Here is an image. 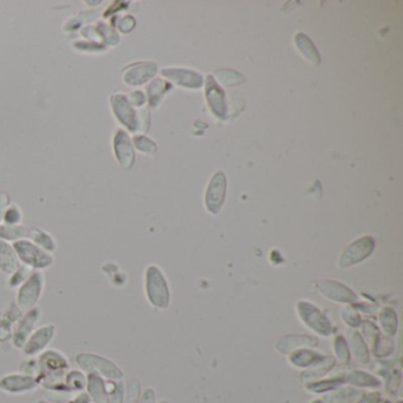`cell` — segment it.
<instances>
[{
    "instance_id": "obj_1",
    "label": "cell",
    "mask_w": 403,
    "mask_h": 403,
    "mask_svg": "<svg viewBox=\"0 0 403 403\" xmlns=\"http://www.w3.org/2000/svg\"><path fill=\"white\" fill-rule=\"evenodd\" d=\"M38 384L55 393H69L64 378L69 371V362L63 353L47 349L38 355Z\"/></svg>"
},
{
    "instance_id": "obj_2",
    "label": "cell",
    "mask_w": 403,
    "mask_h": 403,
    "mask_svg": "<svg viewBox=\"0 0 403 403\" xmlns=\"http://www.w3.org/2000/svg\"><path fill=\"white\" fill-rule=\"evenodd\" d=\"M76 364L85 374H95L110 381H122L124 378L121 368L107 357L93 353L76 355Z\"/></svg>"
},
{
    "instance_id": "obj_3",
    "label": "cell",
    "mask_w": 403,
    "mask_h": 403,
    "mask_svg": "<svg viewBox=\"0 0 403 403\" xmlns=\"http://www.w3.org/2000/svg\"><path fill=\"white\" fill-rule=\"evenodd\" d=\"M144 290L147 294V299L153 307L157 309H167L169 307L171 294L168 283L166 281L162 271L155 265H151L146 270Z\"/></svg>"
},
{
    "instance_id": "obj_4",
    "label": "cell",
    "mask_w": 403,
    "mask_h": 403,
    "mask_svg": "<svg viewBox=\"0 0 403 403\" xmlns=\"http://www.w3.org/2000/svg\"><path fill=\"white\" fill-rule=\"evenodd\" d=\"M21 264L34 271L49 269L54 264V256L34 244L31 240L21 239L12 243Z\"/></svg>"
},
{
    "instance_id": "obj_5",
    "label": "cell",
    "mask_w": 403,
    "mask_h": 403,
    "mask_svg": "<svg viewBox=\"0 0 403 403\" xmlns=\"http://www.w3.org/2000/svg\"><path fill=\"white\" fill-rule=\"evenodd\" d=\"M45 285V278L42 271H34L19 287H18L16 305L23 312L37 307L39 299L42 297Z\"/></svg>"
},
{
    "instance_id": "obj_6",
    "label": "cell",
    "mask_w": 403,
    "mask_h": 403,
    "mask_svg": "<svg viewBox=\"0 0 403 403\" xmlns=\"http://www.w3.org/2000/svg\"><path fill=\"white\" fill-rule=\"evenodd\" d=\"M297 311L303 323L319 336H330L335 331V328L327 315L319 307H316L314 303L301 301L297 303Z\"/></svg>"
},
{
    "instance_id": "obj_7",
    "label": "cell",
    "mask_w": 403,
    "mask_h": 403,
    "mask_svg": "<svg viewBox=\"0 0 403 403\" xmlns=\"http://www.w3.org/2000/svg\"><path fill=\"white\" fill-rule=\"evenodd\" d=\"M110 108L118 122L126 128L127 131L138 133L139 131V110L128 101L124 94L115 93L109 98Z\"/></svg>"
},
{
    "instance_id": "obj_8",
    "label": "cell",
    "mask_w": 403,
    "mask_h": 403,
    "mask_svg": "<svg viewBox=\"0 0 403 403\" xmlns=\"http://www.w3.org/2000/svg\"><path fill=\"white\" fill-rule=\"evenodd\" d=\"M375 240L370 235H364L347 246L340 254L338 265L340 269H349L353 265L360 264L373 253Z\"/></svg>"
},
{
    "instance_id": "obj_9",
    "label": "cell",
    "mask_w": 403,
    "mask_h": 403,
    "mask_svg": "<svg viewBox=\"0 0 403 403\" xmlns=\"http://www.w3.org/2000/svg\"><path fill=\"white\" fill-rule=\"evenodd\" d=\"M227 180L224 172H217L207 186L205 204L210 215H218L226 199Z\"/></svg>"
},
{
    "instance_id": "obj_10",
    "label": "cell",
    "mask_w": 403,
    "mask_h": 403,
    "mask_svg": "<svg viewBox=\"0 0 403 403\" xmlns=\"http://www.w3.org/2000/svg\"><path fill=\"white\" fill-rule=\"evenodd\" d=\"M56 330L57 328L55 324H45L34 329L29 340H26L25 345L21 349L24 355L28 357H36L45 351L51 342L55 340Z\"/></svg>"
},
{
    "instance_id": "obj_11",
    "label": "cell",
    "mask_w": 403,
    "mask_h": 403,
    "mask_svg": "<svg viewBox=\"0 0 403 403\" xmlns=\"http://www.w3.org/2000/svg\"><path fill=\"white\" fill-rule=\"evenodd\" d=\"M113 151L115 159L123 169H131L136 155L131 135L126 129H118L113 138Z\"/></svg>"
},
{
    "instance_id": "obj_12",
    "label": "cell",
    "mask_w": 403,
    "mask_h": 403,
    "mask_svg": "<svg viewBox=\"0 0 403 403\" xmlns=\"http://www.w3.org/2000/svg\"><path fill=\"white\" fill-rule=\"evenodd\" d=\"M157 74V64L155 62H138L124 67L122 80L128 87H140L151 82Z\"/></svg>"
},
{
    "instance_id": "obj_13",
    "label": "cell",
    "mask_w": 403,
    "mask_h": 403,
    "mask_svg": "<svg viewBox=\"0 0 403 403\" xmlns=\"http://www.w3.org/2000/svg\"><path fill=\"white\" fill-rule=\"evenodd\" d=\"M41 309L36 307L31 310L25 311L17 323L14 324L12 332V343L17 349H23L26 340H29L31 334L36 328V324L41 318Z\"/></svg>"
},
{
    "instance_id": "obj_14",
    "label": "cell",
    "mask_w": 403,
    "mask_h": 403,
    "mask_svg": "<svg viewBox=\"0 0 403 403\" xmlns=\"http://www.w3.org/2000/svg\"><path fill=\"white\" fill-rule=\"evenodd\" d=\"M38 384L37 378L30 375L8 374L0 378V391L10 395H23L36 391Z\"/></svg>"
},
{
    "instance_id": "obj_15",
    "label": "cell",
    "mask_w": 403,
    "mask_h": 403,
    "mask_svg": "<svg viewBox=\"0 0 403 403\" xmlns=\"http://www.w3.org/2000/svg\"><path fill=\"white\" fill-rule=\"evenodd\" d=\"M161 75L166 80L173 82L179 87L187 89H200L204 85V77L200 74L188 69L181 67H164L161 70Z\"/></svg>"
},
{
    "instance_id": "obj_16",
    "label": "cell",
    "mask_w": 403,
    "mask_h": 403,
    "mask_svg": "<svg viewBox=\"0 0 403 403\" xmlns=\"http://www.w3.org/2000/svg\"><path fill=\"white\" fill-rule=\"evenodd\" d=\"M205 94H206L207 103H208L212 113H215V116L220 120L226 118V96H225L223 88L219 85L213 76H207L206 82H205Z\"/></svg>"
},
{
    "instance_id": "obj_17",
    "label": "cell",
    "mask_w": 403,
    "mask_h": 403,
    "mask_svg": "<svg viewBox=\"0 0 403 403\" xmlns=\"http://www.w3.org/2000/svg\"><path fill=\"white\" fill-rule=\"evenodd\" d=\"M316 287L325 298L331 299L334 302L353 304L357 301V294L340 281H319Z\"/></svg>"
},
{
    "instance_id": "obj_18",
    "label": "cell",
    "mask_w": 403,
    "mask_h": 403,
    "mask_svg": "<svg viewBox=\"0 0 403 403\" xmlns=\"http://www.w3.org/2000/svg\"><path fill=\"white\" fill-rule=\"evenodd\" d=\"M318 345V340L307 335H286L278 340L277 348L279 353L283 355H290L299 349L315 348Z\"/></svg>"
},
{
    "instance_id": "obj_19",
    "label": "cell",
    "mask_w": 403,
    "mask_h": 403,
    "mask_svg": "<svg viewBox=\"0 0 403 403\" xmlns=\"http://www.w3.org/2000/svg\"><path fill=\"white\" fill-rule=\"evenodd\" d=\"M85 393L94 403H109V395L107 391V380L95 374H87Z\"/></svg>"
},
{
    "instance_id": "obj_20",
    "label": "cell",
    "mask_w": 403,
    "mask_h": 403,
    "mask_svg": "<svg viewBox=\"0 0 403 403\" xmlns=\"http://www.w3.org/2000/svg\"><path fill=\"white\" fill-rule=\"evenodd\" d=\"M21 266L17 253L12 244L0 239V271L5 274H12Z\"/></svg>"
},
{
    "instance_id": "obj_21",
    "label": "cell",
    "mask_w": 403,
    "mask_h": 403,
    "mask_svg": "<svg viewBox=\"0 0 403 403\" xmlns=\"http://www.w3.org/2000/svg\"><path fill=\"white\" fill-rule=\"evenodd\" d=\"M336 366V360L332 356H324L320 361L310 367V369L301 375L302 382H315L320 378L328 374L329 371Z\"/></svg>"
},
{
    "instance_id": "obj_22",
    "label": "cell",
    "mask_w": 403,
    "mask_h": 403,
    "mask_svg": "<svg viewBox=\"0 0 403 403\" xmlns=\"http://www.w3.org/2000/svg\"><path fill=\"white\" fill-rule=\"evenodd\" d=\"M351 353L356 358V361L361 364H367L369 363L370 355L368 347L366 345V340H363L360 332H357L353 329H349L348 330V340Z\"/></svg>"
},
{
    "instance_id": "obj_23",
    "label": "cell",
    "mask_w": 403,
    "mask_h": 403,
    "mask_svg": "<svg viewBox=\"0 0 403 403\" xmlns=\"http://www.w3.org/2000/svg\"><path fill=\"white\" fill-rule=\"evenodd\" d=\"M169 89H171V85L168 82L162 80V78H154L149 82V85H147L146 89V97H147L148 105L151 108H157L161 102L164 100V95L167 94Z\"/></svg>"
},
{
    "instance_id": "obj_24",
    "label": "cell",
    "mask_w": 403,
    "mask_h": 403,
    "mask_svg": "<svg viewBox=\"0 0 403 403\" xmlns=\"http://www.w3.org/2000/svg\"><path fill=\"white\" fill-rule=\"evenodd\" d=\"M294 44L298 49L301 55L307 59V62L314 65H319L320 64V57H319V52L316 49L315 44L312 43L310 38L307 37V34H297L294 37Z\"/></svg>"
},
{
    "instance_id": "obj_25",
    "label": "cell",
    "mask_w": 403,
    "mask_h": 403,
    "mask_svg": "<svg viewBox=\"0 0 403 403\" xmlns=\"http://www.w3.org/2000/svg\"><path fill=\"white\" fill-rule=\"evenodd\" d=\"M324 356L310 349H299L290 353L289 361L296 368H310Z\"/></svg>"
},
{
    "instance_id": "obj_26",
    "label": "cell",
    "mask_w": 403,
    "mask_h": 403,
    "mask_svg": "<svg viewBox=\"0 0 403 403\" xmlns=\"http://www.w3.org/2000/svg\"><path fill=\"white\" fill-rule=\"evenodd\" d=\"M345 383L360 388H380L381 381L362 370H353L345 376Z\"/></svg>"
},
{
    "instance_id": "obj_27",
    "label": "cell",
    "mask_w": 403,
    "mask_h": 403,
    "mask_svg": "<svg viewBox=\"0 0 403 403\" xmlns=\"http://www.w3.org/2000/svg\"><path fill=\"white\" fill-rule=\"evenodd\" d=\"M29 240L51 254L57 250L55 238L41 228H30Z\"/></svg>"
},
{
    "instance_id": "obj_28",
    "label": "cell",
    "mask_w": 403,
    "mask_h": 403,
    "mask_svg": "<svg viewBox=\"0 0 403 403\" xmlns=\"http://www.w3.org/2000/svg\"><path fill=\"white\" fill-rule=\"evenodd\" d=\"M361 396V391L356 388H338L334 393L324 396V403H353Z\"/></svg>"
},
{
    "instance_id": "obj_29",
    "label": "cell",
    "mask_w": 403,
    "mask_h": 403,
    "mask_svg": "<svg viewBox=\"0 0 403 403\" xmlns=\"http://www.w3.org/2000/svg\"><path fill=\"white\" fill-rule=\"evenodd\" d=\"M30 228L29 227L23 226V225H16V226H10V225H0V239L5 240L8 243H14L18 240L29 239Z\"/></svg>"
},
{
    "instance_id": "obj_30",
    "label": "cell",
    "mask_w": 403,
    "mask_h": 403,
    "mask_svg": "<svg viewBox=\"0 0 403 403\" xmlns=\"http://www.w3.org/2000/svg\"><path fill=\"white\" fill-rule=\"evenodd\" d=\"M64 383L69 393H82L87 386V375L80 370H69L64 378Z\"/></svg>"
},
{
    "instance_id": "obj_31",
    "label": "cell",
    "mask_w": 403,
    "mask_h": 403,
    "mask_svg": "<svg viewBox=\"0 0 403 403\" xmlns=\"http://www.w3.org/2000/svg\"><path fill=\"white\" fill-rule=\"evenodd\" d=\"M378 320H380L383 331L386 332L388 336H394L395 334L397 332L399 320H397L396 312L391 307L382 309L378 316Z\"/></svg>"
},
{
    "instance_id": "obj_32",
    "label": "cell",
    "mask_w": 403,
    "mask_h": 403,
    "mask_svg": "<svg viewBox=\"0 0 403 403\" xmlns=\"http://www.w3.org/2000/svg\"><path fill=\"white\" fill-rule=\"evenodd\" d=\"M97 31L100 34L102 43L105 44V47H116L121 42V37L118 34V30L115 29V26L105 21H100L96 25Z\"/></svg>"
},
{
    "instance_id": "obj_33",
    "label": "cell",
    "mask_w": 403,
    "mask_h": 403,
    "mask_svg": "<svg viewBox=\"0 0 403 403\" xmlns=\"http://www.w3.org/2000/svg\"><path fill=\"white\" fill-rule=\"evenodd\" d=\"M345 384V378H334L330 380H322L315 382L307 383V389L311 393L320 394L325 391H336Z\"/></svg>"
},
{
    "instance_id": "obj_34",
    "label": "cell",
    "mask_w": 403,
    "mask_h": 403,
    "mask_svg": "<svg viewBox=\"0 0 403 403\" xmlns=\"http://www.w3.org/2000/svg\"><path fill=\"white\" fill-rule=\"evenodd\" d=\"M98 12L97 11H82V12L76 14L70 21H67L64 26V31H75L85 25V23L95 21Z\"/></svg>"
},
{
    "instance_id": "obj_35",
    "label": "cell",
    "mask_w": 403,
    "mask_h": 403,
    "mask_svg": "<svg viewBox=\"0 0 403 403\" xmlns=\"http://www.w3.org/2000/svg\"><path fill=\"white\" fill-rule=\"evenodd\" d=\"M131 140H133L135 149L141 151L143 154L154 155L157 151V144L146 135H135L134 138H131Z\"/></svg>"
},
{
    "instance_id": "obj_36",
    "label": "cell",
    "mask_w": 403,
    "mask_h": 403,
    "mask_svg": "<svg viewBox=\"0 0 403 403\" xmlns=\"http://www.w3.org/2000/svg\"><path fill=\"white\" fill-rule=\"evenodd\" d=\"M217 78H218L219 82H221L224 85H227V87L241 85L245 80L244 76L238 72H235V70H230V69L218 70L217 72Z\"/></svg>"
},
{
    "instance_id": "obj_37",
    "label": "cell",
    "mask_w": 403,
    "mask_h": 403,
    "mask_svg": "<svg viewBox=\"0 0 403 403\" xmlns=\"http://www.w3.org/2000/svg\"><path fill=\"white\" fill-rule=\"evenodd\" d=\"M334 350L336 353L337 360L343 364H348L350 361L348 342L343 336H337L334 340Z\"/></svg>"
},
{
    "instance_id": "obj_38",
    "label": "cell",
    "mask_w": 403,
    "mask_h": 403,
    "mask_svg": "<svg viewBox=\"0 0 403 403\" xmlns=\"http://www.w3.org/2000/svg\"><path fill=\"white\" fill-rule=\"evenodd\" d=\"M74 49L80 52H87V54H101L103 51L107 50V47L102 43L89 42V41H75L72 43Z\"/></svg>"
},
{
    "instance_id": "obj_39",
    "label": "cell",
    "mask_w": 403,
    "mask_h": 403,
    "mask_svg": "<svg viewBox=\"0 0 403 403\" xmlns=\"http://www.w3.org/2000/svg\"><path fill=\"white\" fill-rule=\"evenodd\" d=\"M31 273H32V270L25 265H21L12 274H10L9 285L13 289L19 287L31 276Z\"/></svg>"
},
{
    "instance_id": "obj_40",
    "label": "cell",
    "mask_w": 403,
    "mask_h": 403,
    "mask_svg": "<svg viewBox=\"0 0 403 403\" xmlns=\"http://www.w3.org/2000/svg\"><path fill=\"white\" fill-rule=\"evenodd\" d=\"M21 220H23V215H21V208L17 205H10L5 210L3 224L16 226V225H21Z\"/></svg>"
},
{
    "instance_id": "obj_41",
    "label": "cell",
    "mask_w": 403,
    "mask_h": 403,
    "mask_svg": "<svg viewBox=\"0 0 403 403\" xmlns=\"http://www.w3.org/2000/svg\"><path fill=\"white\" fill-rule=\"evenodd\" d=\"M394 350V345H393V340L383 337L380 335L378 336L376 343H375L373 351H374L375 356L386 357L391 355V351Z\"/></svg>"
},
{
    "instance_id": "obj_42",
    "label": "cell",
    "mask_w": 403,
    "mask_h": 403,
    "mask_svg": "<svg viewBox=\"0 0 403 403\" xmlns=\"http://www.w3.org/2000/svg\"><path fill=\"white\" fill-rule=\"evenodd\" d=\"M340 316H342L343 322L348 324L349 327L351 329L357 328V327L361 325V317L357 314V311L353 307H350V305H345L342 309Z\"/></svg>"
},
{
    "instance_id": "obj_43",
    "label": "cell",
    "mask_w": 403,
    "mask_h": 403,
    "mask_svg": "<svg viewBox=\"0 0 403 403\" xmlns=\"http://www.w3.org/2000/svg\"><path fill=\"white\" fill-rule=\"evenodd\" d=\"M140 400V382L136 378H131L127 384L126 393L123 403H139Z\"/></svg>"
},
{
    "instance_id": "obj_44",
    "label": "cell",
    "mask_w": 403,
    "mask_h": 403,
    "mask_svg": "<svg viewBox=\"0 0 403 403\" xmlns=\"http://www.w3.org/2000/svg\"><path fill=\"white\" fill-rule=\"evenodd\" d=\"M19 371H21V374L30 375V376L36 378L38 374L37 358L29 357L28 360H24V361L21 362V366H19Z\"/></svg>"
},
{
    "instance_id": "obj_45",
    "label": "cell",
    "mask_w": 403,
    "mask_h": 403,
    "mask_svg": "<svg viewBox=\"0 0 403 403\" xmlns=\"http://www.w3.org/2000/svg\"><path fill=\"white\" fill-rule=\"evenodd\" d=\"M116 26H118V34L120 32L123 34H129V32H131L135 29L136 21H135V18L131 16V14H126V16H123L122 18L118 19Z\"/></svg>"
},
{
    "instance_id": "obj_46",
    "label": "cell",
    "mask_w": 403,
    "mask_h": 403,
    "mask_svg": "<svg viewBox=\"0 0 403 403\" xmlns=\"http://www.w3.org/2000/svg\"><path fill=\"white\" fill-rule=\"evenodd\" d=\"M13 327L14 324L9 319H0V342H8L12 340Z\"/></svg>"
},
{
    "instance_id": "obj_47",
    "label": "cell",
    "mask_w": 403,
    "mask_h": 403,
    "mask_svg": "<svg viewBox=\"0 0 403 403\" xmlns=\"http://www.w3.org/2000/svg\"><path fill=\"white\" fill-rule=\"evenodd\" d=\"M127 97H128V101L134 107L135 109H141V108H143V105L147 103V97H146V94L143 93L142 90H134L129 95H127Z\"/></svg>"
},
{
    "instance_id": "obj_48",
    "label": "cell",
    "mask_w": 403,
    "mask_h": 403,
    "mask_svg": "<svg viewBox=\"0 0 403 403\" xmlns=\"http://www.w3.org/2000/svg\"><path fill=\"white\" fill-rule=\"evenodd\" d=\"M363 332H364L366 340L371 345V348H374L375 343L380 336L378 328L375 327L374 324L366 322V323H363Z\"/></svg>"
},
{
    "instance_id": "obj_49",
    "label": "cell",
    "mask_w": 403,
    "mask_h": 403,
    "mask_svg": "<svg viewBox=\"0 0 403 403\" xmlns=\"http://www.w3.org/2000/svg\"><path fill=\"white\" fill-rule=\"evenodd\" d=\"M124 400V384L122 381H118L116 386L109 394V403H123Z\"/></svg>"
},
{
    "instance_id": "obj_50",
    "label": "cell",
    "mask_w": 403,
    "mask_h": 403,
    "mask_svg": "<svg viewBox=\"0 0 403 403\" xmlns=\"http://www.w3.org/2000/svg\"><path fill=\"white\" fill-rule=\"evenodd\" d=\"M381 394L378 391H371L367 394L362 395L360 399H357L356 403H380Z\"/></svg>"
},
{
    "instance_id": "obj_51",
    "label": "cell",
    "mask_w": 403,
    "mask_h": 403,
    "mask_svg": "<svg viewBox=\"0 0 403 403\" xmlns=\"http://www.w3.org/2000/svg\"><path fill=\"white\" fill-rule=\"evenodd\" d=\"M11 205L10 197L8 193H0V225L3 223L5 210Z\"/></svg>"
},
{
    "instance_id": "obj_52",
    "label": "cell",
    "mask_w": 403,
    "mask_h": 403,
    "mask_svg": "<svg viewBox=\"0 0 403 403\" xmlns=\"http://www.w3.org/2000/svg\"><path fill=\"white\" fill-rule=\"evenodd\" d=\"M140 403H155V391L154 389H146L141 396Z\"/></svg>"
},
{
    "instance_id": "obj_53",
    "label": "cell",
    "mask_w": 403,
    "mask_h": 403,
    "mask_svg": "<svg viewBox=\"0 0 403 403\" xmlns=\"http://www.w3.org/2000/svg\"><path fill=\"white\" fill-rule=\"evenodd\" d=\"M67 403H91V400L89 397V395L85 391L78 393L77 396H75L74 399L70 400Z\"/></svg>"
},
{
    "instance_id": "obj_54",
    "label": "cell",
    "mask_w": 403,
    "mask_h": 403,
    "mask_svg": "<svg viewBox=\"0 0 403 403\" xmlns=\"http://www.w3.org/2000/svg\"><path fill=\"white\" fill-rule=\"evenodd\" d=\"M102 1L101 0H97V1H95V0H93V1H85V4L89 5V6H91V8H94V6H97V5H100L101 4Z\"/></svg>"
},
{
    "instance_id": "obj_55",
    "label": "cell",
    "mask_w": 403,
    "mask_h": 403,
    "mask_svg": "<svg viewBox=\"0 0 403 403\" xmlns=\"http://www.w3.org/2000/svg\"><path fill=\"white\" fill-rule=\"evenodd\" d=\"M37 403H50V402H49V401H47V400H39V401H38Z\"/></svg>"
},
{
    "instance_id": "obj_56",
    "label": "cell",
    "mask_w": 403,
    "mask_h": 403,
    "mask_svg": "<svg viewBox=\"0 0 403 403\" xmlns=\"http://www.w3.org/2000/svg\"><path fill=\"white\" fill-rule=\"evenodd\" d=\"M311 403H324L322 400H315V401H312Z\"/></svg>"
}]
</instances>
